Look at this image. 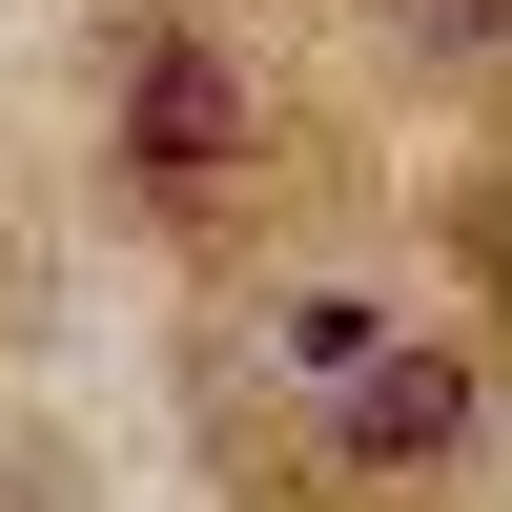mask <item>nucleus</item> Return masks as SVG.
<instances>
[{"label":"nucleus","mask_w":512,"mask_h":512,"mask_svg":"<svg viewBox=\"0 0 512 512\" xmlns=\"http://www.w3.org/2000/svg\"><path fill=\"white\" fill-rule=\"evenodd\" d=\"M287 349H308V369H369V349H390V308H369V287H308V308H287Z\"/></svg>","instance_id":"obj_3"},{"label":"nucleus","mask_w":512,"mask_h":512,"mask_svg":"<svg viewBox=\"0 0 512 512\" xmlns=\"http://www.w3.org/2000/svg\"><path fill=\"white\" fill-rule=\"evenodd\" d=\"M451 431H472V369H451V349H369L349 369V451H369V472H431Z\"/></svg>","instance_id":"obj_1"},{"label":"nucleus","mask_w":512,"mask_h":512,"mask_svg":"<svg viewBox=\"0 0 512 512\" xmlns=\"http://www.w3.org/2000/svg\"><path fill=\"white\" fill-rule=\"evenodd\" d=\"M390 21L431 41V62H492V41H512V0H390Z\"/></svg>","instance_id":"obj_4"},{"label":"nucleus","mask_w":512,"mask_h":512,"mask_svg":"<svg viewBox=\"0 0 512 512\" xmlns=\"http://www.w3.org/2000/svg\"><path fill=\"white\" fill-rule=\"evenodd\" d=\"M123 123H144L164 185H205V164L246 144V103H226V62H205V41H144V103H123Z\"/></svg>","instance_id":"obj_2"}]
</instances>
